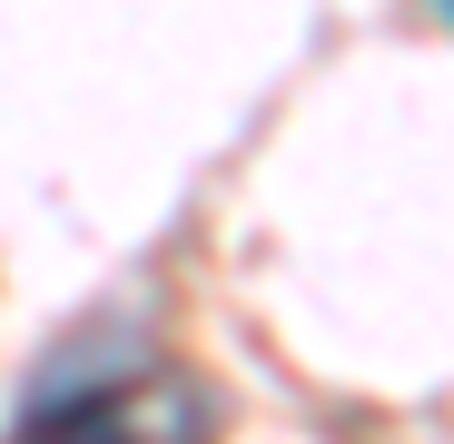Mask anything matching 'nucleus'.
Instances as JSON below:
<instances>
[{"instance_id":"1","label":"nucleus","mask_w":454,"mask_h":444,"mask_svg":"<svg viewBox=\"0 0 454 444\" xmlns=\"http://www.w3.org/2000/svg\"><path fill=\"white\" fill-rule=\"evenodd\" d=\"M207 405L178 376H109V386H69L59 405H40L11 444H198Z\"/></svg>"},{"instance_id":"2","label":"nucleus","mask_w":454,"mask_h":444,"mask_svg":"<svg viewBox=\"0 0 454 444\" xmlns=\"http://www.w3.org/2000/svg\"><path fill=\"white\" fill-rule=\"evenodd\" d=\"M434 11H444V20H454V0H434Z\"/></svg>"}]
</instances>
